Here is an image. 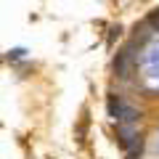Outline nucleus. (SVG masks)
<instances>
[{
    "label": "nucleus",
    "mask_w": 159,
    "mask_h": 159,
    "mask_svg": "<svg viewBox=\"0 0 159 159\" xmlns=\"http://www.w3.org/2000/svg\"><path fill=\"white\" fill-rule=\"evenodd\" d=\"M130 58H133L130 48H127V51H122V53L117 56V61H114V69H117L119 77H127V64H130Z\"/></svg>",
    "instance_id": "nucleus-1"
},
{
    "label": "nucleus",
    "mask_w": 159,
    "mask_h": 159,
    "mask_svg": "<svg viewBox=\"0 0 159 159\" xmlns=\"http://www.w3.org/2000/svg\"><path fill=\"white\" fill-rule=\"evenodd\" d=\"M106 109H109V117H111V119H117V122H119V114H122L125 103L119 101L117 96H109V103H106Z\"/></svg>",
    "instance_id": "nucleus-2"
},
{
    "label": "nucleus",
    "mask_w": 159,
    "mask_h": 159,
    "mask_svg": "<svg viewBox=\"0 0 159 159\" xmlns=\"http://www.w3.org/2000/svg\"><path fill=\"white\" fill-rule=\"evenodd\" d=\"M135 119H138V111L125 103V109H122V114H119V122H122V125H133Z\"/></svg>",
    "instance_id": "nucleus-3"
}]
</instances>
